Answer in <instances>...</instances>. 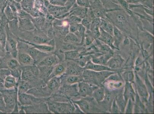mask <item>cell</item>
<instances>
[{"label": "cell", "instance_id": "23", "mask_svg": "<svg viewBox=\"0 0 154 114\" xmlns=\"http://www.w3.org/2000/svg\"><path fill=\"white\" fill-rule=\"evenodd\" d=\"M82 71L80 67L77 66H69L66 69L65 72L64 73L65 76H79L80 73Z\"/></svg>", "mask_w": 154, "mask_h": 114}, {"label": "cell", "instance_id": "29", "mask_svg": "<svg viewBox=\"0 0 154 114\" xmlns=\"http://www.w3.org/2000/svg\"><path fill=\"white\" fill-rule=\"evenodd\" d=\"M73 103L76 104L84 113H88L89 110V105L88 103L85 100L81 99L79 101H74Z\"/></svg>", "mask_w": 154, "mask_h": 114}, {"label": "cell", "instance_id": "32", "mask_svg": "<svg viewBox=\"0 0 154 114\" xmlns=\"http://www.w3.org/2000/svg\"><path fill=\"white\" fill-rule=\"evenodd\" d=\"M83 77L79 76H69L66 79V82L69 84H75L76 83H79L83 81Z\"/></svg>", "mask_w": 154, "mask_h": 114}, {"label": "cell", "instance_id": "49", "mask_svg": "<svg viewBox=\"0 0 154 114\" xmlns=\"http://www.w3.org/2000/svg\"><path fill=\"white\" fill-rule=\"evenodd\" d=\"M85 37H86V38L85 40V42H86L87 45H89L93 42L94 40L93 37L89 36H85Z\"/></svg>", "mask_w": 154, "mask_h": 114}, {"label": "cell", "instance_id": "20", "mask_svg": "<svg viewBox=\"0 0 154 114\" xmlns=\"http://www.w3.org/2000/svg\"><path fill=\"white\" fill-rule=\"evenodd\" d=\"M122 32L115 26H113V37L114 39L115 47L117 48L119 47V44L122 41L124 38Z\"/></svg>", "mask_w": 154, "mask_h": 114}, {"label": "cell", "instance_id": "54", "mask_svg": "<svg viewBox=\"0 0 154 114\" xmlns=\"http://www.w3.org/2000/svg\"><path fill=\"white\" fill-rule=\"evenodd\" d=\"M12 1H15V2L20 3V2H21L22 0H12Z\"/></svg>", "mask_w": 154, "mask_h": 114}, {"label": "cell", "instance_id": "14", "mask_svg": "<svg viewBox=\"0 0 154 114\" xmlns=\"http://www.w3.org/2000/svg\"><path fill=\"white\" fill-rule=\"evenodd\" d=\"M28 53L32 57L35 62L38 60L41 59L42 60L48 56L47 53L42 52L33 47L28 50Z\"/></svg>", "mask_w": 154, "mask_h": 114}, {"label": "cell", "instance_id": "25", "mask_svg": "<svg viewBox=\"0 0 154 114\" xmlns=\"http://www.w3.org/2000/svg\"><path fill=\"white\" fill-rule=\"evenodd\" d=\"M114 73L110 71H103L95 72V75L97 80L98 82L102 83L104 81L105 79L110 76V75L114 74Z\"/></svg>", "mask_w": 154, "mask_h": 114}, {"label": "cell", "instance_id": "12", "mask_svg": "<svg viewBox=\"0 0 154 114\" xmlns=\"http://www.w3.org/2000/svg\"><path fill=\"white\" fill-rule=\"evenodd\" d=\"M85 66V69L87 70L94 71L95 72H101L103 71H113V69L107 66H106L104 65L98 64L93 63V62L89 61L86 63Z\"/></svg>", "mask_w": 154, "mask_h": 114}, {"label": "cell", "instance_id": "55", "mask_svg": "<svg viewBox=\"0 0 154 114\" xmlns=\"http://www.w3.org/2000/svg\"><path fill=\"white\" fill-rule=\"evenodd\" d=\"M3 13L2 10L1 9V8H0V19H1V16H2V14Z\"/></svg>", "mask_w": 154, "mask_h": 114}, {"label": "cell", "instance_id": "17", "mask_svg": "<svg viewBox=\"0 0 154 114\" xmlns=\"http://www.w3.org/2000/svg\"><path fill=\"white\" fill-rule=\"evenodd\" d=\"M66 68L62 64H57L52 69V70L49 76L48 80L54 77L59 76L63 74L65 72Z\"/></svg>", "mask_w": 154, "mask_h": 114}, {"label": "cell", "instance_id": "13", "mask_svg": "<svg viewBox=\"0 0 154 114\" xmlns=\"http://www.w3.org/2000/svg\"><path fill=\"white\" fill-rule=\"evenodd\" d=\"M17 57L20 64L24 66H32L35 63L34 60L28 53H19L18 54Z\"/></svg>", "mask_w": 154, "mask_h": 114}, {"label": "cell", "instance_id": "28", "mask_svg": "<svg viewBox=\"0 0 154 114\" xmlns=\"http://www.w3.org/2000/svg\"><path fill=\"white\" fill-rule=\"evenodd\" d=\"M65 59L68 60H75L79 58V53L76 50L67 51L64 53Z\"/></svg>", "mask_w": 154, "mask_h": 114}, {"label": "cell", "instance_id": "6", "mask_svg": "<svg viewBox=\"0 0 154 114\" xmlns=\"http://www.w3.org/2000/svg\"><path fill=\"white\" fill-rule=\"evenodd\" d=\"M78 93L80 95L85 97L92 94L94 90L97 87L92 86L89 83L82 81L78 83Z\"/></svg>", "mask_w": 154, "mask_h": 114}, {"label": "cell", "instance_id": "41", "mask_svg": "<svg viewBox=\"0 0 154 114\" xmlns=\"http://www.w3.org/2000/svg\"><path fill=\"white\" fill-rule=\"evenodd\" d=\"M76 4L79 6L88 8L90 7L88 0H76Z\"/></svg>", "mask_w": 154, "mask_h": 114}, {"label": "cell", "instance_id": "22", "mask_svg": "<svg viewBox=\"0 0 154 114\" xmlns=\"http://www.w3.org/2000/svg\"><path fill=\"white\" fill-rule=\"evenodd\" d=\"M61 83V80L59 76L52 78L48 83V87L51 90H54L59 88Z\"/></svg>", "mask_w": 154, "mask_h": 114}, {"label": "cell", "instance_id": "40", "mask_svg": "<svg viewBox=\"0 0 154 114\" xmlns=\"http://www.w3.org/2000/svg\"><path fill=\"white\" fill-rule=\"evenodd\" d=\"M50 4L55 6L64 7L66 0H47Z\"/></svg>", "mask_w": 154, "mask_h": 114}, {"label": "cell", "instance_id": "52", "mask_svg": "<svg viewBox=\"0 0 154 114\" xmlns=\"http://www.w3.org/2000/svg\"><path fill=\"white\" fill-rule=\"evenodd\" d=\"M3 51H4V50L2 48L1 43H0V56L1 55V54H2Z\"/></svg>", "mask_w": 154, "mask_h": 114}, {"label": "cell", "instance_id": "37", "mask_svg": "<svg viewBox=\"0 0 154 114\" xmlns=\"http://www.w3.org/2000/svg\"><path fill=\"white\" fill-rule=\"evenodd\" d=\"M100 48L102 52L104 53L105 55H109L112 56L113 55V51L111 47L106 44H100Z\"/></svg>", "mask_w": 154, "mask_h": 114}, {"label": "cell", "instance_id": "10", "mask_svg": "<svg viewBox=\"0 0 154 114\" xmlns=\"http://www.w3.org/2000/svg\"><path fill=\"white\" fill-rule=\"evenodd\" d=\"M88 11V8L78 6L76 4L70 10L69 13L70 15H75L82 19L86 16Z\"/></svg>", "mask_w": 154, "mask_h": 114}, {"label": "cell", "instance_id": "11", "mask_svg": "<svg viewBox=\"0 0 154 114\" xmlns=\"http://www.w3.org/2000/svg\"><path fill=\"white\" fill-rule=\"evenodd\" d=\"M18 21L19 30L21 31H30L35 29L34 25L30 19L18 17Z\"/></svg>", "mask_w": 154, "mask_h": 114}, {"label": "cell", "instance_id": "31", "mask_svg": "<svg viewBox=\"0 0 154 114\" xmlns=\"http://www.w3.org/2000/svg\"><path fill=\"white\" fill-rule=\"evenodd\" d=\"M3 12L5 17L9 21H12L16 18L11 7L8 4L5 7Z\"/></svg>", "mask_w": 154, "mask_h": 114}, {"label": "cell", "instance_id": "19", "mask_svg": "<svg viewBox=\"0 0 154 114\" xmlns=\"http://www.w3.org/2000/svg\"><path fill=\"white\" fill-rule=\"evenodd\" d=\"M16 84V78L12 75H8L4 80V87L6 90H11L14 88Z\"/></svg>", "mask_w": 154, "mask_h": 114}, {"label": "cell", "instance_id": "15", "mask_svg": "<svg viewBox=\"0 0 154 114\" xmlns=\"http://www.w3.org/2000/svg\"><path fill=\"white\" fill-rule=\"evenodd\" d=\"M124 61V60L121 57L118 56L112 58L107 62L106 65L110 69L114 70L120 67Z\"/></svg>", "mask_w": 154, "mask_h": 114}, {"label": "cell", "instance_id": "1", "mask_svg": "<svg viewBox=\"0 0 154 114\" xmlns=\"http://www.w3.org/2000/svg\"><path fill=\"white\" fill-rule=\"evenodd\" d=\"M49 109L54 113H71L75 110L73 105L70 103L54 102L48 104Z\"/></svg>", "mask_w": 154, "mask_h": 114}, {"label": "cell", "instance_id": "38", "mask_svg": "<svg viewBox=\"0 0 154 114\" xmlns=\"http://www.w3.org/2000/svg\"><path fill=\"white\" fill-rule=\"evenodd\" d=\"M82 19L78 16H75V15H70L69 17L67 19L69 24H79L81 23Z\"/></svg>", "mask_w": 154, "mask_h": 114}, {"label": "cell", "instance_id": "21", "mask_svg": "<svg viewBox=\"0 0 154 114\" xmlns=\"http://www.w3.org/2000/svg\"><path fill=\"white\" fill-rule=\"evenodd\" d=\"M136 85L137 90L140 95L144 98H146L148 97V93L146 87L137 76H136Z\"/></svg>", "mask_w": 154, "mask_h": 114}, {"label": "cell", "instance_id": "43", "mask_svg": "<svg viewBox=\"0 0 154 114\" xmlns=\"http://www.w3.org/2000/svg\"><path fill=\"white\" fill-rule=\"evenodd\" d=\"M90 58L89 57H81L79 58V60H78V63H79L80 66L81 67H84L86 66V64L88 61H89Z\"/></svg>", "mask_w": 154, "mask_h": 114}, {"label": "cell", "instance_id": "33", "mask_svg": "<svg viewBox=\"0 0 154 114\" xmlns=\"http://www.w3.org/2000/svg\"><path fill=\"white\" fill-rule=\"evenodd\" d=\"M45 20L46 19L45 16H41L33 18L32 21L35 26H36L37 27H40L44 24Z\"/></svg>", "mask_w": 154, "mask_h": 114}, {"label": "cell", "instance_id": "39", "mask_svg": "<svg viewBox=\"0 0 154 114\" xmlns=\"http://www.w3.org/2000/svg\"><path fill=\"white\" fill-rule=\"evenodd\" d=\"M123 76L124 79L126 82H131L134 80V73H133V72L131 71L125 72L123 74Z\"/></svg>", "mask_w": 154, "mask_h": 114}, {"label": "cell", "instance_id": "5", "mask_svg": "<svg viewBox=\"0 0 154 114\" xmlns=\"http://www.w3.org/2000/svg\"><path fill=\"white\" fill-rule=\"evenodd\" d=\"M18 95L19 101L22 105H32L36 104L40 101L39 98L26 93H19Z\"/></svg>", "mask_w": 154, "mask_h": 114}, {"label": "cell", "instance_id": "44", "mask_svg": "<svg viewBox=\"0 0 154 114\" xmlns=\"http://www.w3.org/2000/svg\"><path fill=\"white\" fill-rule=\"evenodd\" d=\"M118 2L120 4L123 8L128 12H130L128 8L129 7V3L127 2V1L125 0H118Z\"/></svg>", "mask_w": 154, "mask_h": 114}, {"label": "cell", "instance_id": "35", "mask_svg": "<svg viewBox=\"0 0 154 114\" xmlns=\"http://www.w3.org/2000/svg\"><path fill=\"white\" fill-rule=\"evenodd\" d=\"M35 0H22L20 3L23 10L32 9L34 7Z\"/></svg>", "mask_w": 154, "mask_h": 114}, {"label": "cell", "instance_id": "51", "mask_svg": "<svg viewBox=\"0 0 154 114\" xmlns=\"http://www.w3.org/2000/svg\"><path fill=\"white\" fill-rule=\"evenodd\" d=\"M4 80L2 78L0 77V88L2 87H4Z\"/></svg>", "mask_w": 154, "mask_h": 114}, {"label": "cell", "instance_id": "47", "mask_svg": "<svg viewBox=\"0 0 154 114\" xmlns=\"http://www.w3.org/2000/svg\"><path fill=\"white\" fill-rule=\"evenodd\" d=\"M78 24H72L69 25V32L75 33L78 31Z\"/></svg>", "mask_w": 154, "mask_h": 114}, {"label": "cell", "instance_id": "48", "mask_svg": "<svg viewBox=\"0 0 154 114\" xmlns=\"http://www.w3.org/2000/svg\"><path fill=\"white\" fill-rule=\"evenodd\" d=\"M132 107L133 105L132 101H131V98H129V100L128 106V107H127V108L126 112V113H132Z\"/></svg>", "mask_w": 154, "mask_h": 114}, {"label": "cell", "instance_id": "24", "mask_svg": "<svg viewBox=\"0 0 154 114\" xmlns=\"http://www.w3.org/2000/svg\"><path fill=\"white\" fill-rule=\"evenodd\" d=\"M92 94L94 98L97 102H100L103 101L105 97L104 89L103 87H97L95 89Z\"/></svg>", "mask_w": 154, "mask_h": 114}, {"label": "cell", "instance_id": "18", "mask_svg": "<svg viewBox=\"0 0 154 114\" xmlns=\"http://www.w3.org/2000/svg\"><path fill=\"white\" fill-rule=\"evenodd\" d=\"M101 21L100 25V28L105 31L108 33L109 34L113 36V26L111 22L108 19L101 18Z\"/></svg>", "mask_w": 154, "mask_h": 114}, {"label": "cell", "instance_id": "2", "mask_svg": "<svg viewBox=\"0 0 154 114\" xmlns=\"http://www.w3.org/2000/svg\"><path fill=\"white\" fill-rule=\"evenodd\" d=\"M44 3L50 14L57 19H63L66 16L69 15V12L65 7L52 5L47 0H44Z\"/></svg>", "mask_w": 154, "mask_h": 114}, {"label": "cell", "instance_id": "7", "mask_svg": "<svg viewBox=\"0 0 154 114\" xmlns=\"http://www.w3.org/2000/svg\"><path fill=\"white\" fill-rule=\"evenodd\" d=\"M19 41L26 43V44L32 46V47L37 49L39 51H42L46 53H50L54 52L55 50V47L52 45H49V44H36L34 43L26 41L21 38H19Z\"/></svg>", "mask_w": 154, "mask_h": 114}, {"label": "cell", "instance_id": "9", "mask_svg": "<svg viewBox=\"0 0 154 114\" xmlns=\"http://www.w3.org/2000/svg\"><path fill=\"white\" fill-rule=\"evenodd\" d=\"M100 36L98 38V40L104 43L105 44L109 45L112 48H117L114 45V39H113V36L105 31L100 27Z\"/></svg>", "mask_w": 154, "mask_h": 114}, {"label": "cell", "instance_id": "50", "mask_svg": "<svg viewBox=\"0 0 154 114\" xmlns=\"http://www.w3.org/2000/svg\"><path fill=\"white\" fill-rule=\"evenodd\" d=\"M143 0H128L127 2L128 3L137 4L141 2Z\"/></svg>", "mask_w": 154, "mask_h": 114}, {"label": "cell", "instance_id": "26", "mask_svg": "<svg viewBox=\"0 0 154 114\" xmlns=\"http://www.w3.org/2000/svg\"><path fill=\"white\" fill-rule=\"evenodd\" d=\"M64 41L67 43H79L82 41V40L75 33L69 32L65 36Z\"/></svg>", "mask_w": 154, "mask_h": 114}, {"label": "cell", "instance_id": "3", "mask_svg": "<svg viewBox=\"0 0 154 114\" xmlns=\"http://www.w3.org/2000/svg\"><path fill=\"white\" fill-rule=\"evenodd\" d=\"M5 28L6 32L7 40L5 49L7 52L10 53L12 56L15 58L17 57L18 54L17 42L11 37L8 24L5 26Z\"/></svg>", "mask_w": 154, "mask_h": 114}, {"label": "cell", "instance_id": "8", "mask_svg": "<svg viewBox=\"0 0 154 114\" xmlns=\"http://www.w3.org/2000/svg\"><path fill=\"white\" fill-rule=\"evenodd\" d=\"M58 59L57 56L54 55H48L38 62V66L40 67H51L58 64Z\"/></svg>", "mask_w": 154, "mask_h": 114}, {"label": "cell", "instance_id": "42", "mask_svg": "<svg viewBox=\"0 0 154 114\" xmlns=\"http://www.w3.org/2000/svg\"><path fill=\"white\" fill-rule=\"evenodd\" d=\"M76 4V0H66L65 7L68 12L75 4Z\"/></svg>", "mask_w": 154, "mask_h": 114}, {"label": "cell", "instance_id": "30", "mask_svg": "<svg viewBox=\"0 0 154 114\" xmlns=\"http://www.w3.org/2000/svg\"><path fill=\"white\" fill-rule=\"evenodd\" d=\"M116 102L118 105L120 111L122 112H124L125 110L126 105L127 103L126 102L124 97L122 94H119L116 97Z\"/></svg>", "mask_w": 154, "mask_h": 114}, {"label": "cell", "instance_id": "56", "mask_svg": "<svg viewBox=\"0 0 154 114\" xmlns=\"http://www.w3.org/2000/svg\"><path fill=\"white\" fill-rule=\"evenodd\" d=\"M125 1H128V0H125Z\"/></svg>", "mask_w": 154, "mask_h": 114}, {"label": "cell", "instance_id": "16", "mask_svg": "<svg viewBox=\"0 0 154 114\" xmlns=\"http://www.w3.org/2000/svg\"><path fill=\"white\" fill-rule=\"evenodd\" d=\"M135 94L131 83L129 82H126L124 95L126 102H127V101L129 98L132 99L133 101H134Z\"/></svg>", "mask_w": 154, "mask_h": 114}, {"label": "cell", "instance_id": "4", "mask_svg": "<svg viewBox=\"0 0 154 114\" xmlns=\"http://www.w3.org/2000/svg\"><path fill=\"white\" fill-rule=\"evenodd\" d=\"M3 90L0 88V91L2 94L3 98L5 101L6 110L12 111L16 106V101L14 96L12 94V90Z\"/></svg>", "mask_w": 154, "mask_h": 114}, {"label": "cell", "instance_id": "36", "mask_svg": "<svg viewBox=\"0 0 154 114\" xmlns=\"http://www.w3.org/2000/svg\"><path fill=\"white\" fill-rule=\"evenodd\" d=\"M22 80L25 81L31 80L34 77V75L31 71L25 70L22 72L21 75Z\"/></svg>", "mask_w": 154, "mask_h": 114}, {"label": "cell", "instance_id": "46", "mask_svg": "<svg viewBox=\"0 0 154 114\" xmlns=\"http://www.w3.org/2000/svg\"><path fill=\"white\" fill-rule=\"evenodd\" d=\"M33 39H34L33 40H34L35 42L38 43L40 42L44 43L45 42H47L48 40L47 39L45 38L44 37H42L41 36H35V37H34Z\"/></svg>", "mask_w": 154, "mask_h": 114}, {"label": "cell", "instance_id": "45", "mask_svg": "<svg viewBox=\"0 0 154 114\" xmlns=\"http://www.w3.org/2000/svg\"><path fill=\"white\" fill-rule=\"evenodd\" d=\"M120 110L116 102V100L113 101L112 107V113H117L120 112Z\"/></svg>", "mask_w": 154, "mask_h": 114}, {"label": "cell", "instance_id": "34", "mask_svg": "<svg viewBox=\"0 0 154 114\" xmlns=\"http://www.w3.org/2000/svg\"><path fill=\"white\" fill-rule=\"evenodd\" d=\"M7 64H8V67L11 70L17 69L20 66V64L19 61L15 59V58L10 59Z\"/></svg>", "mask_w": 154, "mask_h": 114}, {"label": "cell", "instance_id": "27", "mask_svg": "<svg viewBox=\"0 0 154 114\" xmlns=\"http://www.w3.org/2000/svg\"><path fill=\"white\" fill-rule=\"evenodd\" d=\"M112 56V55H104L100 57L94 58L92 62L95 64L102 65H106L109 60Z\"/></svg>", "mask_w": 154, "mask_h": 114}, {"label": "cell", "instance_id": "53", "mask_svg": "<svg viewBox=\"0 0 154 114\" xmlns=\"http://www.w3.org/2000/svg\"><path fill=\"white\" fill-rule=\"evenodd\" d=\"M88 1H89V4H90V5L91 4H92L93 3L95 2V1H97V0H88Z\"/></svg>", "mask_w": 154, "mask_h": 114}]
</instances>
